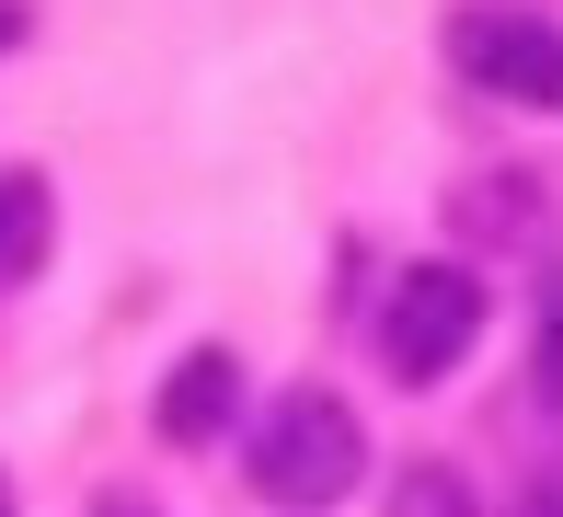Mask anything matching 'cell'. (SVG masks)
<instances>
[{
	"label": "cell",
	"mask_w": 563,
	"mask_h": 517,
	"mask_svg": "<svg viewBox=\"0 0 563 517\" xmlns=\"http://www.w3.org/2000/svg\"><path fill=\"white\" fill-rule=\"evenodd\" d=\"M242 460H253V495L265 506L322 517L334 495H356V472H368V426H356L345 392H276Z\"/></svg>",
	"instance_id": "obj_1"
},
{
	"label": "cell",
	"mask_w": 563,
	"mask_h": 517,
	"mask_svg": "<svg viewBox=\"0 0 563 517\" xmlns=\"http://www.w3.org/2000/svg\"><path fill=\"white\" fill-rule=\"evenodd\" d=\"M472 345H483V276L472 265H415L391 288V310H379V369L402 392H438Z\"/></svg>",
	"instance_id": "obj_2"
},
{
	"label": "cell",
	"mask_w": 563,
	"mask_h": 517,
	"mask_svg": "<svg viewBox=\"0 0 563 517\" xmlns=\"http://www.w3.org/2000/svg\"><path fill=\"white\" fill-rule=\"evenodd\" d=\"M449 69L495 103H529V116H563V23H541L529 0H472L449 23Z\"/></svg>",
	"instance_id": "obj_3"
},
{
	"label": "cell",
	"mask_w": 563,
	"mask_h": 517,
	"mask_svg": "<svg viewBox=\"0 0 563 517\" xmlns=\"http://www.w3.org/2000/svg\"><path fill=\"white\" fill-rule=\"evenodd\" d=\"M150 426L173 437V449H219L230 426H242V356L230 345H185L162 380V403H150Z\"/></svg>",
	"instance_id": "obj_4"
},
{
	"label": "cell",
	"mask_w": 563,
	"mask_h": 517,
	"mask_svg": "<svg viewBox=\"0 0 563 517\" xmlns=\"http://www.w3.org/2000/svg\"><path fill=\"white\" fill-rule=\"evenodd\" d=\"M46 242H58V196H46V173H0V288H23V276L46 265Z\"/></svg>",
	"instance_id": "obj_5"
},
{
	"label": "cell",
	"mask_w": 563,
	"mask_h": 517,
	"mask_svg": "<svg viewBox=\"0 0 563 517\" xmlns=\"http://www.w3.org/2000/svg\"><path fill=\"white\" fill-rule=\"evenodd\" d=\"M391 517H472V483H460L449 460H415V472L391 483Z\"/></svg>",
	"instance_id": "obj_6"
},
{
	"label": "cell",
	"mask_w": 563,
	"mask_h": 517,
	"mask_svg": "<svg viewBox=\"0 0 563 517\" xmlns=\"http://www.w3.org/2000/svg\"><path fill=\"white\" fill-rule=\"evenodd\" d=\"M541 403L563 414V276L541 288Z\"/></svg>",
	"instance_id": "obj_7"
},
{
	"label": "cell",
	"mask_w": 563,
	"mask_h": 517,
	"mask_svg": "<svg viewBox=\"0 0 563 517\" xmlns=\"http://www.w3.org/2000/svg\"><path fill=\"white\" fill-rule=\"evenodd\" d=\"M506 517H563V460H552V472H529V483H518V506H506Z\"/></svg>",
	"instance_id": "obj_8"
},
{
	"label": "cell",
	"mask_w": 563,
	"mask_h": 517,
	"mask_svg": "<svg viewBox=\"0 0 563 517\" xmlns=\"http://www.w3.org/2000/svg\"><path fill=\"white\" fill-rule=\"evenodd\" d=\"M92 517H162V506H150V495H104V506H92Z\"/></svg>",
	"instance_id": "obj_9"
},
{
	"label": "cell",
	"mask_w": 563,
	"mask_h": 517,
	"mask_svg": "<svg viewBox=\"0 0 563 517\" xmlns=\"http://www.w3.org/2000/svg\"><path fill=\"white\" fill-rule=\"evenodd\" d=\"M12 46H23V0H0V58H12Z\"/></svg>",
	"instance_id": "obj_10"
},
{
	"label": "cell",
	"mask_w": 563,
	"mask_h": 517,
	"mask_svg": "<svg viewBox=\"0 0 563 517\" xmlns=\"http://www.w3.org/2000/svg\"><path fill=\"white\" fill-rule=\"evenodd\" d=\"M0 517H12V483H0Z\"/></svg>",
	"instance_id": "obj_11"
}]
</instances>
